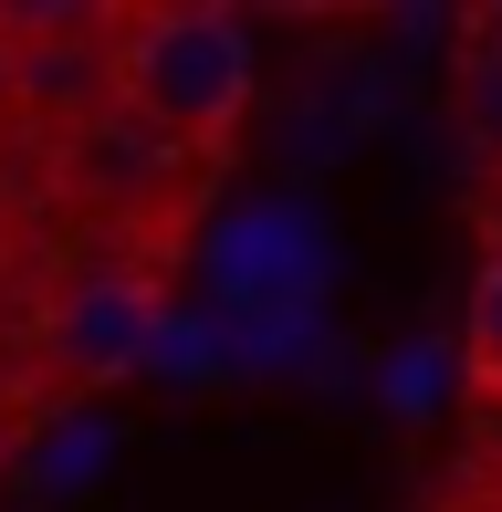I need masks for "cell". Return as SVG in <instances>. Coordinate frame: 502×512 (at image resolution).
I'll return each mask as SVG.
<instances>
[{
	"instance_id": "cell-1",
	"label": "cell",
	"mask_w": 502,
	"mask_h": 512,
	"mask_svg": "<svg viewBox=\"0 0 502 512\" xmlns=\"http://www.w3.org/2000/svg\"><path fill=\"white\" fill-rule=\"evenodd\" d=\"M105 74H116V105L136 126H157L189 157H231L241 115H251V32L241 11H210V0H157V11H116V42H105Z\"/></svg>"
},
{
	"instance_id": "cell-2",
	"label": "cell",
	"mask_w": 502,
	"mask_h": 512,
	"mask_svg": "<svg viewBox=\"0 0 502 512\" xmlns=\"http://www.w3.org/2000/svg\"><path fill=\"white\" fill-rule=\"evenodd\" d=\"M53 189L84 209V230L116 241V262L157 272V262H178L199 199H210V157L168 147V136L136 126L126 105H105V115H84V126L53 147Z\"/></svg>"
},
{
	"instance_id": "cell-3",
	"label": "cell",
	"mask_w": 502,
	"mask_h": 512,
	"mask_svg": "<svg viewBox=\"0 0 502 512\" xmlns=\"http://www.w3.org/2000/svg\"><path fill=\"white\" fill-rule=\"evenodd\" d=\"M157 324H168V272L147 262H84L74 283H53V304L32 324V366L53 398H95L126 387L157 356Z\"/></svg>"
},
{
	"instance_id": "cell-4",
	"label": "cell",
	"mask_w": 502,
	"mask_h": 512,
	"mask_svg": "<svg viewBox=\"0 0 502 512\" xmlns=\"http://www.w3.org/2000/svg\"><path fill=\"white\" fill-rule=\"evenodd\" d=\"M105 42H116V11H105V21H74V11H53V21H11V95H21V115L42 126V147H63L84 115L116 105Z\"/></svg>"
},
{
	"instance_id": "cell-5",
	"label": "cell",
	"mask_w": 502,
	"mask_h": 512,
	"mask_svg": "<svg viewBox=\"0 0 502 512\" xmlns=\"http://www.w3.org/2000/svg\"><path fill=\"white\" fill-rule=\"evenodd\" d=\"M461 377H471V398H482V408H502V241L482 251L471 304H461Z\"/></svg>"
},
{
	"instance_id": "cell-6",
	"label": "cell",
	"mask_w": 502,
	"mask_h": 512,
	"mask_svg": "<svg viewBox=\"0 0 502 512\" xmlns=\"http://www.w3.org/2000/svg\"><path fill=\"white\" fill-rule=\"evenodd\" d=\"M461 115H471V136L482 147H502V42L471 21V63H461Z\"/></svg>"
},
{
	"instance_id": "cell-7",
	"label": "cell",
	"mask_w": 502,
	"mask_h": 512,
	"mask_svg": "<svg viewBox=\"0 0 502 512\" xmlns=\"http://www.w3.org/2000/svg\"><path fill=\"white\" fill-rule=\"evenodd\" d=\"M461 512H502V450L482 460V471H471V502H461Z\"/></svg>"
},
{
	"instance_id": "cell-8",
	"label": "cell",
	"mask_w": 502,
	"mask_h": 512,
	"mask_svg": "<svg viewBox=\"0 0 502 512\" xmlns=\"http://www.w3.org/2000/svg\"><path fill=\"white\" fill-rule=\"evenodd\" d=\"M0 115H21V95H11V32H0Z\"/></svg>"
},
{
	"instance_id": "cell-9",
	"label": "cell",
	"mask_w": 502,
	"mask_h": 512,
	"mask_svg": "<svg viewBox=\"0 0 502 512\" xmlns=\"http://www.w3.org/2000/svg\"><path fill=\"white\" fill-rule=\"evenodd\" d=\"M0 481H11V429H0Z\"/></svg>"
}]
</instances>
